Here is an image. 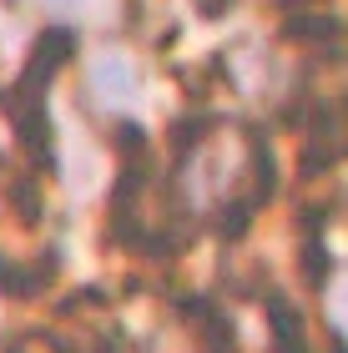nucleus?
I'll return each instance as SVG.
<instances>
[{"instance_id": "obj_2", "label": "nucleus", "mask_w": 348, "mask_h": 353, "mask_svg": "<svg viewBox=\"0 0 348 353\" xmlns=\"http://www.w3.org/2000/svg\"><path fill=\"white\" fill-rule=\"evenodd\" d=\"M263 308H267V328H273V343L278 353H308V333H303V318H298L288 303H283L278 293H267L263 298Z\"/></svg>"}, {"instance_id": "obj_6", "label": "nucleus", "mask_w": 348, "mask_h": 353, "mask_svg": "<svg viewBox=\"0 0 348 353\" xmlns=\"http://www.w3.org/2000/svg\"><path fill=\"white\" fill-rule=\"evenodd\" d=\"M328 272H334V263H328V248L318 243V237H308V248H303V278H308V288H323Z\"/></svg>"}, {"instance_id": "obj_7", "label": "nucleus", "mask_w": 348, "mask_h": 353, "mask_svg": "<svg viewBox=\"0 0 348 353\" xmlns=\"http://www.w3.org/2000/svg\"><path fill=\"white\" fill-rule=\"evenodd\" d=\"M116 152L141 162V157H147V132H141L136 121H116Z\"/></svg>"}, {"instance_id": "obj_4", "label": "nucleus", "mask_w": 348, "mask_h": 353, "mask_svg": "<svg viewBox=\"0 0 348 353\" xmlns=\"http://www.w3.org/2000/svg\"><path fill=\"white\" fill-rule=\"evenodd\" d=\"M334 36H343V26L334 15H318V10H293L288 21H283V41H293V46H303V41L328 46Z\"/></svg>"}, {"instance_id": "obj_1", "label": "nucleus", "mask_w": 348, "mask_h": 353, "mask_svg": "<svg viewBox=\"0 0 348 353\" xmlns=\"http://www.w3.org/2000/svg\"><path fill=\"white\" fill-rule=\"evenodd\" d=\"M71 56H76V30L71 26H45L36 36V46H30L25 66H21V81L0 96V111H10L15 101H45V86L56 81V71Z\"/></svg>"}, {"instance_id": "obj_3", "label": "nucleus", "mask_w": 348, "mask_h": 353, "mask_svg": "<svg viewBox=\"0 0 348 353\" xmlns=\"http://www.w3.org/2000/svg\"><path fill=\"white\" fill-rule=\"evenodd\" d=\"M91 91H96V101H126L136 91V76L126 66V56H101L91 66Z\"/></svg>"}, {"instance_id": "obj_5", "label": "nucleus", "mask_w": 348, "mask_h": 353, "mask_svg": "<svg viewBox=\"0 0 348 353\" xmlns=\"http://www.w3.org/2000/svg\"><path fill=\"white\" fill-rule=\"evenodd\" d=\"M6 202L15 207V212H21V222H41V182L36 176H10L6 182Z\"/></svg>"}, {"instance_id": "obj_10", "label": "nucleus", "mask_w": 348, "mask_h": 353, "mask_svg": "<svg viewBox=\"0 0 348 353\" xmlns=\"http://www.w3.org/2000/svg\"><path fill=\"white\" fill-rule=\"evenodd\" d=\"M278 6H288V10H293V6H308V0H278Z\"/></svg>"}, {"instance_id": "obj_9", "label": "nucleus", "mask_w": 348, "mask_h": 353, "mask_svg": "<svg viewBox=\"0 0 348 353\" xmlns=\"http://www.w3.org/2000/svg\"><path fill=\"white\" fill-rule=\"evenodd\" d=\"M45 6H51V10H76L81 0H45Z\"/></svg>"}, {"instance_id": "obj_8", "label": "nucleus", "mask_w": 348, "mask_h": 353, "mask_svg": "<svg viewBox=\"0 0 348 353\" xmlns=\"http://www.w3.org/2000/svg\"><path fill=\"white\" fill-rule=\"evenodd\" d=\"M227 6H232V0H197V10L207 15V21H223V15H227Z\"/></svg>"}]
</instances>
